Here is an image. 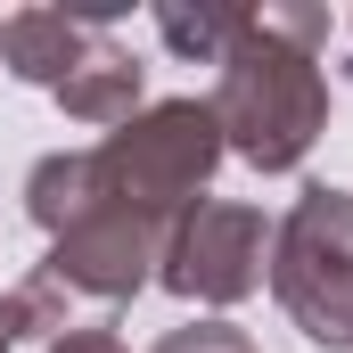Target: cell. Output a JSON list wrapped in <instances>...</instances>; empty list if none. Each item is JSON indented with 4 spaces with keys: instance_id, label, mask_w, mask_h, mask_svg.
Returning <instances> with one entry per match:
<instances>
[{
    "instance_id": "6da1fadb",
    "label": "cell",
    "mask_w": 353,
    "mask_h": 353,
    "mask_svg": "<svg viewBox=\"0 0 353 353\" xmlns=\"http://www.w3.org/2000/svg\"><path fill=\"white\" fill-rule=\"evenodd\" d=\"M321 41H329V8H247L222 58V90L205 107H214L222 148L247 157L255 173H296L329 123Z\"/></svg>"
},
{
    "instance_id": "7a4b0ae2",
    "label": "cell",
    "mask_w": 353,
    "mask_h": 353,
    "mask_svg": "<svg viewBox=\"0 0 353 353\" xmlns=\"http://www.w3.org/2000/svg\"><path fill=\"white\" fill-rule=\"evenodd\" d=\"M0 58H8L17 83L50 90L74 123H132V107H140V58L115 41L107 17L8 8L0 17Z\"/></svg>"
},
{
    "instance_id": "3957f363",
    "label": "cell",
    "mask_w": 353,
    "mask_h": 353,
    "mask_svg": "<svg viewBox=\"0 0 353 353\" xmlns=\"http://www.w3.org/2000/svg\"><path fill=\"white\" fill-rule=\"evenodd\" d=\"M90 157H99V181H107L115 205H132V214H148V222L173 230L181 214L197 205L205 173L222 165V132H214V107H197V99H165V107L115 123Z\"/></svg>"
},
{
    "instance_id": "277c9868",
    "label": "cell",
    "mask_w": 353,
    "mask_h": 353,
    "mask_svg": "<svg viewBox=\"0 0 353 353\" xmlns=\"http://www.w3.org/2000/svg\"><path fill=\"white\" fill-rule=\"evenodd\" d=\"M271 288L312 345H353V189H304L271 239Z\"/></svg>"
},
{
    "instance_id": "5b68a950",
    "label": "cell",
    "mask_w": 353,
    "mask_h": 353,
    "mask_svg": "<svg viewBox=\"0 0 353 353\" xmlns=\"http://www.w3.org/2000/svg\"><path fill=\"white\" fill-rule=\"evenodd\" d=\"M165 288L197 296V304H239L263 288V214L230 205V197H197L165 230Z\"/></svg>"
},
{
    "instance_id": "8992f818",
    "label": "cell",
    "mask_w": 353,
    "mask_h": 353,
    "mask_svg": "<svg viewBox=\"0 0 353 353\" xmlns=\"http://www.w3.org/2000/svg\"><path fill=\"white\" fill-rule=\"evenodd\" d=\"M239 25H247V8H157L165 50H181V58H205V66H222V58H230Z\"/></svg>"
},
{
    "instance_id": "52a82bcc",
    "label": "cell",
    "mask_w": 353,
    "mask_h": 353,
    "mask_svg": "<svg viewBox=\"0 0 353 353\" xmlns=\"http://www.w3.org/2000/svg\"><path fill=\"white\" fill-rule=\"evenodd\" d=\"M58 353H123L107 329H74V337H58Z\"/></svg>"
},
{
    "instance_id": "ba28073f",
    "label": "cell",
    "mask_w": 353,
    "mask_h": 353,
    "mask_svg": "<svg viewBox=\"0 0 353 353\" xmlns=\"http://www.w3.org/2000/svg\"><path fill=\"white\" fill-rule=\"evenodd\" d=\"M17 345V312H8V304H0V353Z\"/></svg>"
}]
</instances>
